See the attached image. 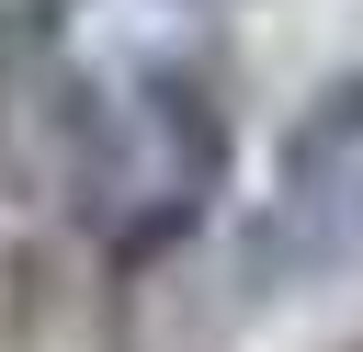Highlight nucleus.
<instances>
[{
  "label": "nucleus",
  "mask_w": 363,
  "mask_h": 352,
  "mask_svg": "<svg viewBox=\"0 0 363 352\" xmlns=\"http://www.w3.org/2000/svg\"><path fill=\"white\" fill-rule=\"evenodd\" d=\"M216 193H227V114L193 68L136 57L57 102V204L102 261L147 273L216 216Z\"/></svg>",
  "instance_id": "f257e3e1"
},
{
  "label": "nucleus",
  "mask_w": 363,
  "mask_h": 352,
  "mask_svg": "<svg viewBox=\"0 0 363 352\" xmlns=\"http://www.w3.org/2000/svg\"><path fill=\"white\" fill-rule=\"evenodd\" d=\"M352 261H363V79L318 91L306 125L284 136V182L238 238V284L250 295H306Z\"/></svg>",
  "instance_id": "f03ea898"
},
{
  "label": "nucleus",
  "mask_w": 363,
  "mask_h": 352,
  "mask_svg": "<svg viewBox=\"0 0 363 352\" xmlns=\"http://www.w3.org/2000/svg\"><path fill=\"white\" fill-rule=\"evenodd\" d=\"M57 23H68V0H0V68L45 57V45H57Z\"/></svg>",
  "instance_id": "7ed1b4c3"
}]
</instances>
